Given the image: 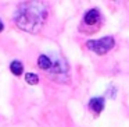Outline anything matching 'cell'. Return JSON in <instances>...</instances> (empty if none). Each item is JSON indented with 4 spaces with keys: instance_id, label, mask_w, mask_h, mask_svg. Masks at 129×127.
Returning <instances> with one entry per match:
<instances>
[{
    "instance_id": "1",
    "label": "cell",
    "mask_w": 129,
    "mask_h": 127,
    "mask_svg": "<svg viewBox=\"0 0 129 127\" xmlns=\"http://www.w3.org/2000/svg\"><path fill=\"white\" fill-rule=\"evenodd\" d=\"M47 18V9L42 2H22L17 7L14 23L22 31L38 34Z\"/></svg>"
},
{
    "instance_id": "2",
    "label": "cell",
    "mask_w": 129,
    "mask_h": 127,
    "mask_svg": "<svg viewBox=\"0 0 129 127\" xmlns=\"http://www.w3.org/2000/svg\"><path fill=\"white\" fill-rule=\"evenodd\" d=\"M115 46V41L112 37H104L101 39H90L86 42V48L90 52H94L97 55H106Z\"/></svg>"
},
{
    "instance_id": "3",
    "label": "cell",
    "mask_w": 129,
    "mask_h": 127,
    "mask_svg": "<svg viewBox=\"0 0 129 127\" xmlns=\"http://www.w3.org/2000/svg\"><path fill=\"white\" fill-rule=\"evenodd\" d=\"M104 106H106V102H104V98H101V96L92 98L89 101V109L92 110L94 115H100V113L103 112Z\"/></svg>"
},
{
    "instance_id": "4",
    "label": "cell",
    "mask_w": 129,
    "mask_h": 127,
    "mask_svg": "<svg viewBox=\"0 0 129 127\" xmlns=\"http://www.w3.org/2000/svg\"><path fill=\"white\" fill-rule=\"evenodd\" d=\"M99 20H100V11L97 9L89 10L83 17V23L87 24V25H94V24L99 23Z\"/></svg>"
},
{
    "instance_id": "5",
    "label": "cell",
    "mask_w": 129,
    "mask_h": 127,
    "mask_svg": "<svg viewBox=\"0 0 129 127\" xmlns=\"http://www.w3.org/2000/svg\"><path fill=\"white\" fill-rule=\"evenodd\" d=\"M38 66H39V68H42L45 71H51V68H53V59L50 56H47V55H40L38 57Z\"/></svg>"
},
{
    "instance_id": "6",
    "label": "cell",
    "mask_w": 129,
    "mask_h": 127,
    "mask_svg": "<svg viewBox=\"0 0 129 127\" xmlns=\"http://www.w3.org/2000/svg\"><path fill=\"white\" fill-rule=\"evenodd\" d=\"M10 71H11L14 76H21L24 73V64L20 62V60H13L10 63Z\"/></svg>"
},
{
    "instance_id": "7",
    "label": "cell",
    "mask_w": 129,
    "mask_h": 127,
    "mask_svg": "<svg viewBox=\"0 0 129 127\" xmlns=\"http://www.w3.org/2000/svg\"><path fill=\"white\" fill-rule=\"evenodd\" d=\"M25 81L28 82L29 85H36L39 84V76L35 73H26L25 74Z\"/></svg>"
},
{
    "instance_id": "8",
    "label": "cell",
    "mask_w": 129,
    "mask_h": 127,
    "mask_svg": "<svg viewBox=\"0 0 129 127\" xmlns=\"http://www.w3.org/2000/svg\"><path fill=\"white\" fill-rule=\"evenodd\" d=\"M112 91H117V89L111 85V87L107 89V96H108V98H114V96H115V92H112Z\"/></svg>"
},
{
    "instance_id": "9",
    "label": "cell",
    "mask_w": 129,
    "mask_h": 127,
    "mask_svg": "<svg viewBox=\"0 0 129 127\" xmlns=\"http://www.w3.org/2000/svg\"><path fill=\"white\" fill-rule=\"evenodd\" d=\"M3 29H4V24H3V21L0 20V32H3Z\"/></svg>"
}]
</instances>
